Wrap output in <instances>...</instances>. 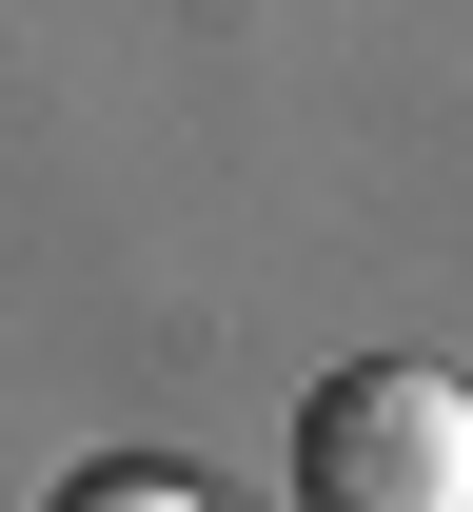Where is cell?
I'll return each mask as SVG.
<instances>
[{
	"instance_id": "1",
	"label": "cell",
	"mask_w": 473,
	"mask_h": 512,
	"mask_svg": "<svg viewBox=\"0 0 473 512\" xmlns=\"http://www.w3.org/2000/svg\"><path fill=\"white\" fill-rule=\"evenodd\" d=\"M296 512H473V375L355 355L296 414Z\"/></svg>"
},
{
	"instance_id": "2",
	"label": "cell",
	"mask_w": 473,
	"mask_h": 512,
	"mask_svg": "<svg viewBox=\"0 0 473 512\" xmlns=\"http://www.w3.org/2000/svg\"><path fill=\"white\" fill-rule=\"evenodd\" d=\"M60 512H217L178 453H99V473H60Z\"/></svg>"
}]
</instances>
